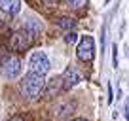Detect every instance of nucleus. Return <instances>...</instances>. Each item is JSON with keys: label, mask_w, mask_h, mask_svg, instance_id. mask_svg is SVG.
I'll use <instances>...</instances> for the list:
<instances>
[{"label": "nucleus", "mask_w": 129, "mask_h": 121, "mask_svg": "<svg viewBox=\"0 0 129 121\" xmlns=\"http://www.w3.org/2000/svg\"><path fill=\"white\" fill-rule=\"evenodd\" d=\"M44 85H46V80L42 76H36V74H30L28 72L27 76L21 80V95L27 98H38L44 91Z\"/></svg>", "instance_id": "obj_1"}, {"label": "nucleus", "mask_w": 129, "mask_h": 121, "mask_svg": "<svg viewBox=\"0 0 129 121\" xmlns=\"http://www.w3.org/2000/svg\"><path fill=\"white\" fill-rule=\"evenodd\" d=\"M49 66H51V63H49L48 55L44 51H34L30 55V59H28V72L30 74H36V76L44 78L48 74Z\"/></svg>", "instance_id": "obj_2"}, {"label": "nucleus", "mask_w": 129, "mask_h": 121, "mask_svg": "<svg viewBox=\"0 0 129 121\" xmlns=\"http://www.w3.org/2000/svg\"><path fill=\"white\" fill-rule=\"evenodd\" d=\"M76 57L84 63H91L95 57V40L91 36H82L76 47Z\"/></svg>", "instance_id": "obj_3"}, {"label": "nucleus", "mask_w": 129, "mask_h": 121, "mask_svg": "<svg viewBox=\"0 0 129 121\" xmlns=\"http://www.w3.org/2000/svg\"><path fill=\"white\" fill-rule=\"evenodd\" d=\"M32 40H34V36H30L27 30L21 28L15 34H12V38H10V47H12L13 51H25V49H28L32 45Z\"/></svg>", "instance_id": "obj_4"}, {"label": "nucleus", "mask_w": 129, "mask_h": 121, "mask_svg": "<svg viewBox=\"0 0 129 121\" xmlns=\"http://www.w3.org/2000/svg\"><path fill=\"white\" fill-rule=\"evenodd\" d=\"M2 74H4L6 78H10V80H15L17 76L21 74V59L15 55H10L6 57L4 60H2Z\"/></svg>", "instance_id": "obj_5"}, {"label": "nucleus", "mask_w": 129, "mask_h": 121, "mask_svg": "<svg viewBox=\"0 0 129 121\" xmlns=\"http://www.w3.org/2000/svg\"><path fill=\"white\" fill-rule=\"evenodd\" d=\"M63 81H64V89H70V87H74V85H78L82 81V76L74 66H69L63 74Z\"/></svg>", "instance_id": "obj_6"}, {"label": "nucleus", "mask_w": 129, "mask_h": 121, "mask_svg": "<svg viewBox=\"0 0 129 121\" xmlns=\"http://www.w3.org/2000/svg\"><path fill=\"white\" fill-rule=\"evenodd\" d=\"M0 10L8 15H17L21 12V0H0Z\"/></svg>", "instance_id": "obj_7"}, {"label": "nucleus", "mask_w": 129, "mask_h": 121, "mask_svg": "<svg viewBox=\"0 0 129 121\" xmlns=\"http://www.w3.org/2000/svg\"><path fill=\"white\" fill-rule=\"evenodd\" d=\"M23 30H27L30 36H38L40 34V30H42V25L38 23L36 19H27V23H25V28Z\"/></svg>", "instance_id": "obj_8"}, {"label": "nucleus", "mask_w": 129, "mask_h": 121, "mask_svg": "<svg viewBox=\"0 0 129 121\" xmlns=\"http://www.w3.org/2000/svg\"><path fill=\"white\" fill-rule=\"evenodd\" d=\"M64 4L69 6V8H74V10H78V8H84L85 4H87V0H63Z\"/></svg>", "instance_id": "obj_9"}, {"label": "nucleus", "mask_w": 129, "mask_h": 121, "mask_svg": "<svg viewBox=\"0 0 129 121\" xmlns=\"http://www.w3.org/2000/svg\"><path fill=\"white\" fill-rule=\"evenodd\" d=\"M57 25H59L61 28H74V27H76V21L63 17V19H59V21H57Z\"/></svg>", "instance_id": "obj_10"}, {"label": "nucleus", "mask_w": 129, "mask_h": 121, "mask_svg": "<svg viewBox=\"0 0 129 121\" xmlns=\"http://www.w3.org/2000/svg\"><path fill=\"white\" fill-rule=\"evenodd\" d=\"M64 40H67V44H74V42L78 40V36H76L74 32H69L67 36H64Z\"/></svg>", "instance_id": "obj_11"}, {"label": "nucleus", "mask_w": 129, "mask_h": 121, "mask_svg": "<svg viewBox=\"0 0 129 121\" xmlns=\"http://www.w3.org/2000/svg\"><path fill=\"white\" fill-rule=\"evenodd\" d=\"M125 115H127V119H129V98H127V102H125Z\"/></svg>", "instance_id": "obj_12"}, {"label": "nucleus", "mask_w": 129, "mask_h": 121, "mask_svg": "<svg viewBox=\"0 0 129 121\" xmlns=\"http://www.w3.org/2000/svg\"><path fill=\"white\" fill-rule=\"evenodd\" d=\"M10 121H23V117H21V115H13Z\"/></svg>", "instance_id": "obj_13"}, {"label": "nucleus", "mask_w": 129, "mask_h": 121, "mask_svg": "<svg viewBox=\"0 0 129 121\" xmlns=\"http://www.w3.org/2000/svg\"><path fill=\"white\" fill-rule=\"evenodd\" d=\"M72 121H87V119H72Z\"/></svg>", "instance_id": "obj_14"}]
</instances>
